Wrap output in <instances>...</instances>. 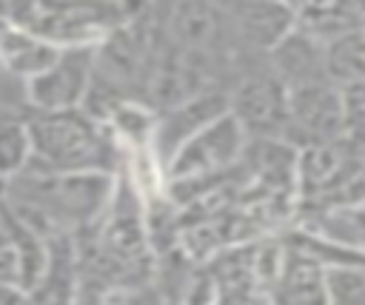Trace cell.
<instances>
[{
    "label": "cell",
    "instance_id": "17",
    "mask_svg": "<svg viewBox=\"0 0 365 305\" xmlns=\"http://www.w3.org/2000/svg\"><path fill=\"white\" fill-rule=\"evenodd\" d=\"M345 97V137L356 145H365V83L342 88Z\"/></svg>",
    "mask_w": 365,
    "mask_h": 305
},
{
    "label": "cell",
    "instance_id": "1",
    "mask_svg": "<svg viewBox=\"0 0 365 305\" xmlns=\"http://www.w3.org/2000/svg\"><path fill=\"white\" fill-rule=\"evenodd\" d=\"M31 165L34 174H111L125 168V151L114 131L97 117L77 111L29 114Z\"/></svg>",
    "mask_w": 365,
    "mask_h": 305
},
{
    "label": "cell",
    "instance_id": "15",
    "mask_svg": "<svg viewBox=\"0 0 365 305\" xmlns=\"http://www.w3.org/2000/svg\"><path fill=\"white\" fill-rule=\"evenodd\" d=\"M31 165V131L29 117H0V177L17 180Z\"/></svg>",
    "mask_w": 365,
    "mask_h": 305
},
{
    "label": "cell",
    "instance_id": "8",
    "mask_svg": "<svg viewBox=\"0 0 365 305\" xmlns=\"http://www.w3.org/2000/svg\"><path fill=\"white\" fill-rule=\"evenodd\" d=\"M222 114H228V88H214V91H205L194 100H185L168 111H160L151 154H154L157 165L163 168V174H165V165L174 160V154L191 137H197L205 125L220 120Z\"/></svg>",
    "mask_w": 365,
    "mask_h": 305
},
{
    "label": "cell",
    "instance_id": "5",
    "mask_svg": "<svg viewBox=\"0 0 365 305\" xmlns=\"http://www.w3.org/2000/svg\"><path fill=\"white\" fill-rule=\"evenodd\" d=\"M94 83V46L60 48V57L34 80L26 83L29 114L77 111Z\"/></svg>",
    "mask_w": 365,
    "mask_h": 305
},
{
    "label": "cell",
    "instance_id": "7",
    "mask_svg": "<svg viewBox=\"0 0 365 305\" xmlns=\"http://www.w3.org/2000/svg\"><path fill=\"white\" fill-rule=\"evenodd\" d=\"M237 48L245 63H262L297 29V6L268 0L225 3Z\"/></svg>",
    "mask_w": 365,
    "mask_h": 305
},
{
    "label": "cell",
    "instance_id": "9",
    "mask_svg": "<svg viewBox=\"0 0 365 305\" xmlns=\"http://www.w3.org/2000/svg\"><path fill=\"white\" fill-rule=\"evenodd\" d=\"M285 239V237H282ZM325 265L311 254L285 242V262L271 285L268 296L274 305H328V276Z\"/></svg>",
    "mask_w": 365,
    "mask_h": 305
},
{
    "label": "cell",
    "instance_id": "12",
    "mask_svg": "<svg viewBox=\"0 0 365 305\" xmlns=\"http://www.w3.org/2000/svg\"><path fill=\"white\" fill-rule=\"evenodd\" d=\"M365 29V6L359 3H302L297 6V31L331 46Z\"/></svg>",
    "mask_w": 365,
    "mask_h": 305
},
{
    "label": "cell",
    "instance_id": "18",
    "mask_svg": "<svg viewBox=\"0 0 365 305\" xmlns=\"http://www.w3.org/2000/svg\"><path fill=\"white\" fill-rule=\"evenodd\" d=\"M0 114H20L29 117V100H26V83L17 80L0 60Z\"/></svg>",
    "mask_w": 365,
    "mask_h": 305
},
{
    "label": "cell",
    "instance_id": "19",
    "mask_svg": "<svg viewBox=\"0 0 365 305\" xmlns=\"http://www.w3.org/2000/svg\"><path fill=\"white\" fill-rule=\"evenodd\" d=\"M211 305H274L268 291L257 285H240V288H217Z\"/></svg>",
    "mask_w": 365,
    "mask_h": 305
},
{
    "label": "cell",
    "instance_id": "11",
    "mask_svg": "<svg viewBox=\"0 0 365 305\" xmlns=\"http://www.w3.org/2000/svg\"><path fill=\"white\" fill-rule=\"evenodd\" d=\"M48 268L29 291L31 305H77V242L71 234H54L48 239Z\"/></svg>",
    "mask_w": 365,
    "mask_h": 305
},
{
    "label": "cell",
    "instance_id": "13",
    "mask_svg": "<svg viewBox=\"0 0 365 305\" xmlns=\"http://www.w3.org/2000/svg\"><path fill=\"white\" fill-rule=\"evenodd\" d=\"M294 225L302 231H311L339 248H348V251L365 257V202L348 205V208L299 211Z\"/></svg>",
    "mask_w": 365,
    "mask_h": 305
},
{
    "label": "cell",
    "instance_id": "4",
    "mask_svg": "<svg viewBox=\"0 0 365 305\" xmlns=\"http://www.w3.org/2000/svg\"><path fill=\"white\" fill-rule=\"evenodd\" d=\"M288 97V86L262 60L237 74L228 88V111L248 140H285Z\"/></svg>",
    "mask_w": 365,
    "mask_h": 305
},
{
    "label": "cell",
    "instance_id": "10",
    "mask_svg": "<svg viewBox=\"0 0 365 305\" xmlns=\"http://www.w3.org/2000/svg\"><path fill=\"white\" fill-rule=\"evenodd\" d=\"M268 68L291 88L311 86V83H325L328 68H325V46L311 40L308 34L297 31L288 34L271 54H268ZM331 83V80H328Z\"/></svg>",
    "mask_w": 365,
    "mask_h": 305
},
{
    "label": "cell",
    "instance_id": "6",
    "mask_svg": "<svg viewBox=\"0 0 365 305\" xmlns=\"http://www.w3.org/2000/svg\"><path fill=\"white\" fill-rule=\"evenodd\" d=\"M345 137V97L334 83H311L291 88L285 143L297 151L308 145H328Z\"/></svg>",
    "mask_w": 365,
    "mask_h": 305
},
{
    "label": "cell",
    "instance_id": "3",
    "mask_svg": "<svg viewBox=\"0 0 365 305\" xmlns=\"http://www.w3.org/2000/svg\"><path fill=\"white\" fill-rule=\"evenodd\" d=\"M14 23L54 43L57 48L97 46L106 34L128 23L137 3H6Z\"/></svg>",
    "mask_w": 365,
    "mask_h": 305
},
{
    "label": "cell",
    "instance_id": "20",
    "mask_svg": "<svg viewBox=\"0 0 365 305\" xmlns=\"http://www.w3.org/2000/svg\"><path fill=\"white\" fill-rule=\"evenodd\" d=\"M0 305H31V302H29V294L23 288L0 282Z\"/></svg>",
    "mask_w": 365,
    "mask_h": 305
},
{
    "label": "cell",
    "instance_id": "16",
    "mask_svg": "<svg viewBox=\"0 0 365 305\" xmlns=\"http://www.w3.org/2000/svg\"><path fill=\"white\" fill-rule=\"evenodd\" d=\"M328 276V305H365V259L331 265Z\"/></svg>",
    "mask_w": 365,
    "mask_h": 305
},
{
    "label": "cell",
    "instance_id": "22",
    "mask_svg": "<svg viewBox=\"0 0 365 305\" xmlns=\"http://www.w3.org/2000/svg\"><path fill=\"white\" fill-rule=\"evenodd\" d=\"M0 228H3V202H0Z\"/></svg>",
    "mask_w": 365,
    "mask_h": 305
},
{
    "label": "cell",
    "instance_id": "14",
    "mask_svg": "<svg viewBox=\"0 0 365 305\" xmlns=\"http://www.w3.org/2000/svg\"><path fill=\"white\" fill-rule=\"evenodd\" d=\"M328 80L339 88L365 83V29L325 46Z\"/></svg>",
    "mask_w": 365,
    "mask_h": 305
},
{
    "label": "cell",
    "instance_id": "21",
    "mask_svg": "<svg viewBox=\"0 0 365 305\" xmlns=\"http://www.w3.org/2000/svg\"><path fill=\"white\" fill-rule=\"evenodd\" d=\"M6 194H9V180H3V177H0V202L6 200Z\"/></svg>",
    "mask_w": 365,
    "mask_h": 305
},
{
    "label": "cell",
    "instance_id": "2",
    "mask_svg": "<svg viewBox=\"0 0 365 305\" xmlns=\"http://www.w3.org/2000/svg\"><path fill=\"white\" fill-rule=\"evenodd\" d=\"M248 143V134L231 117V111L222 114L191 137L165 165V194L180 197L182 191H191V197L200 200L240 171Z\"/></svg>",
    "mask_w": 365,
    "mask_h": 305
}]
</instances>
